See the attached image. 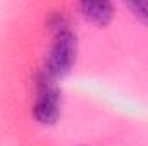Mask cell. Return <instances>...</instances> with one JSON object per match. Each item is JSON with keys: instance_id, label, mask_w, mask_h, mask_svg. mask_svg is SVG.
<instances>
[{"instance_id": "6da1fadb", "label": "cell", "mask_w": 148, "mask_h": 146, "mask_svg": "<svg viewBox=\"0 0 148 146\" xmlns=\"http://www.w3.org/2000/svg\"><path fill=\"white\" fill-rule=\"evenodd\" d=\"M76 52H77L76 36L69 29L57 31L53 43H52V48L48 52V57H47L45 76H48L53 81L59 77H64L76 62Z\"/></svg>"}, {"instance_id": "7a4b0ae2", "label": "cell", "mask_w": 148, "mask_h": 146, "mask_svg": "<svg viewBox=\"0 0 148 146\" xmlns=\"http://www.w3.org/2000/svg\"><path fill=\"white\" fill-rule=\"evenodd\" d=\"M33 113L40 124L50 126L59 119L60 113V93L53 84V79L45 76L38 86V98L33 107Z\"/></svg>"}, {"instance_id": "3957f363", "label": "cell", "mask_w": 148, "mask_h": 146, "mask_svg": "<svg viewBox=\"0 0 148 146\" xmlns=\"http://www.w3.org/2000/svg\"><path fill=\"white\" fill-rule=\"evenodd\" d=\"M83 16L97 26H107L112 21L114 7L110 2H83L81 3Z\"/></svg>"}, {"instance_id": "277c9868", "label": "cell", "mask_w": 148, "mask_h": 146, "mask_svg": "<svg viewBox=\"0 0 148 146\" xmlns=\"http://www.w3.org/2000/svg\"><path fill=\"white\" fill-rule=\"evenodd\" d=\"M127 9L133 10V14L148 26V2H129L127 3Z\"/></svg>"}]
</instances>
